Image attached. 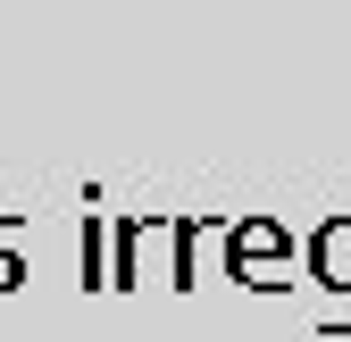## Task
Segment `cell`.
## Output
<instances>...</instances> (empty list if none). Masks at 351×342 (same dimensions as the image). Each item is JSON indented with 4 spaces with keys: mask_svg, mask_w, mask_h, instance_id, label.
<instances>
[{
    "mask_svg": "<svg viewBox=\"0 0 351 342\" xmlns=\"http://www.w3.org/2000/svg\"><path fill=\"white\" fill-rule=\"evenodd\" d=\"M310 276L326 284V292H351V218H326L318 234H310ZM351 334V309H335L326 326H318V342H343Z\"/></svg>",
    "mask_w": 351,
    "mask_h": 342,
    "instance_id": "1",
    "label": "cell"
},
{
    "mask_svg": "<svg viewBox=\"0 0 351 342\" xmlns=\"http://www.w3.org/2000/svg\"><path fill=\"white\" fill-rule=\"evenodd\" d=\"M226 250H234V284H251V292H276L285 276L268 267L276 250H293V234L276 226V218H243L234 234H226Z\"/></svg>",
    "mask_w": 351,
    "mask_h": 342,
    "instance_id": "2",
    "label": "cell"
},
{
    "mask_svg": "<svg viewBox=\"0 0 351 342\" xmlns=\"http://www.w3.org/2000/svg\"><path fill=\"white\" fill-rule=\"evenodd\" d=\"M9 234H17V218H0V292H9V284H25V267L9 259Z\"/></svg>",
    "mask_w": 351,
    "mask_h": 342,
    "instance_id": "3",
    "label": "cell"
}]
</instances>
